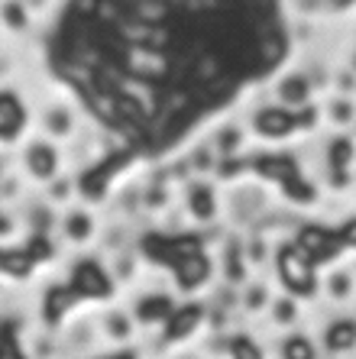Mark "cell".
I'll use <instances>...</instances> for the list:
<instances>
[{
    "instance_id": "obj_32",
    "label": "cell",
    "mask_w": 356,
    "mask_h": 359,
    "mask_svg": "<svg viewBox=\"0 0 356 359\" xmlns=\"http://www.w3.org/2000/svg\"><path fill=\"white\" fill-rule=\"evenodd\" d=\"M117 269H120V276H130V259H120V266Z\"/></svg>"
},
{
    "instance_id": "obj_23",
    "label": "cell",
    "mask_w": 356,
    "mask_h": 359,
    "mask_svg": "<svg viewBox=\"0 0 356 359\" xmlns=\"http://www.w3.org/2000/svg\"><path fill=\"white\" fill-rule=\"evenodd\" d=\"M350 288H353V278L343 276V272H337V276L331 278V294H334V298H347Z\"/></svg>"
},
{
    "instance_id": "obj_19",
    "label": "cell",
    "mask_w": 356,
    "mask_h": 359,
    "mask_svg": "<svg viewBox=\"0 0 356 359\" xmlns=\"http://www.w3.org/2000/svg\"><path fill=\"white\" fill-rule=\"evenodd\" d=\"M107 334L114 337V340H126V337H130V320H126V314H110Z\"/></svg>"
},
{
    "instance_id": "obj_2",
    "label": "cell",
    "mask_w": 356,
    "mask_h": 359,
    "mask_svg": "<svg viewBox=\"0 0 356 359\" xmlns=\"http://www.w3.org/2000/svg\"><path fill=\"white\" fill-rule=\"evenodd\" d=\"M72 288H75L81 298H107V294H114V282H110L107 272H104L94 259H84L75 266Z\"/></svg>"
},
{
    "instance_id": "obj_10",
    "label": "cell",
    "mask_w": 356,
    "mask_h": 359,
    "mask_svg": "<svg viewBox=\"0 0 356 359\" xmlns=\"http://www.w3.org/2000/svg\"><path fill=\"white\" fill-rule=\"evenodd\" d=\"M0 272H10V276H29L33 272V259H29V252H4V262H0Z\"/></svg>"
},
{
    "instance_id": "obj_14",
    "label": "cell",
    "mask_w": 356,
    "mask_h": 359,
    "mask_svg": "<svg viewBox=\"0 0 356 359\" xmlns=\"http://www.w3.org/2000/svg\"><path fill=\"white\" fill-rule=\"evenodd\" d=\"M227 350H230V356H233V359H263L259 346H256L253 340H249V337H233Z\"/></svg>"
},
{
    "instance_id": "obj_31",
    "label": "cell",
    "mask_w": 356,
    "mask_h": 359,
    "mask_svg": "<svg viewBox=\"0 0 356 359\" xmlns=\"http://www.w3.org/2000/svg\"><path fill=\"white\" fill-rule=\"evenodd\" d=\"M52 194H55V198H65L68 188H65V184H55V188H52Z\"/></svg>"
},
{
    "instance_id": "obj_24",
    "label": "cell",
    "mask_w": 356,
    "mask_h": 359,
    "mask_svg": "<svg viewBox=\"0 0 356 359\" xmlns=\"http://www.w3.org/2000/svg\"><path fill=\"white\" fill-rule=\"evenodd\" d=\"M263 304H265V288H259V285L256 288H249L246 292V308L256 311V308H263Z\"/></svg>"
},
{
    "instance_id": "obj_15",
    "label": "cell",
    "mask_w": 356,
    "mask_h": 359,
    "mask_svg": "<svg viewBox=\"0 0 356 359\" xmlns=\"http://www.w3.org/2000/svg\"><path fill=\"white\" fill-rule=\"evenodd\" d=\"M285 359H315V346L305 337H291L285 340Z\"/></svg>"
},
{
    "instance_id": "obj_4",
    "label": "cell",
    "mask_w": 356,
    "mask_h": 359,
    "mask_svg": "<svg viewBox=\"0 0 356 359\" xmlns=\"http://www.w3.org/2000/svg\"><path fill=\"white\" fill-rule=\"evenodd\" d=\"M172 272H175V282L188 292V288H198L201 282H207V276H211V262H207L204 252H195V256H185V259L175 262Z\"/></svg>"
},
{
    "instance_id": "obj_27",
    "label": "cell",
    "mask_w": 356,
    "mask_h": 359,
    "mask_svg": "<svg viewBox=\"0 0 356 359\" xmlns=\"http://www.w3.org/2000/svg\"><path fill=\"white\" fill-rule=\"evenodd\" d=\"M263 256H265V246H263V243H253V246H249V259H263Z\"/></svg>"
},
{
    "instance_id": "obj_22",
    "label": "cell",
    "mask_w": 356,
    "mask_h": 359,
    "mask_svg": "<svg viewBox=\"0 0 356 359\" xmlns=\"http://www.w3.org/2000/svg\"><path fill=\"white\" fill-rule=\"evenodd\" d=\"M295 318H298V308H295V301L291 298H285V301L275 304V320H279V324H291Z\"/></svg>"
},
{
    "instance_id": "obj_5",
    "label": "cell",
    "mask_w": 356,
    "mask_h": 359,
    "mask_svg": "<svg viewBox=\"0 0 356 359\" xmlns=\"http://www.w3.org/2000/svg\"><path fill=\"white\" fill-rule=\"evenodd\" d=\"M201 314H204V311L198 308V304H185V308H178V311H172V314H169V327H166V337L169 340H185V337L188 334H195V327L201 324Z\"/></svg>"
},
{
    "instance_id": "obj_30",
    "label": "cell",
    "mask_w": 356,
    "mask_h": 359,
    "mask_svg": "<svg viewBox=\"0 0 356 359\" xmlns=\"http://www.w3.org/2000/svg\"><path fill=\"white\" fill-rule=\"evenodd\" d=\"M10 226H13V224H10L7 217H0V236H7V233H10Z\"/></svg>"
},
{
    "instance_id": "obj_25",
    "label": "cell",
    "mask_w": 356,
    "mask_h": 359,
    "mask_svg": "<svg viewBox=\"0 0 356 359\" xmlns=\"http://www.w3.org/2000/svg\"><path fill=\"white\" fill-rule=\"evenodd\" d=\"M285 97H291V100H301V97H305V84H301L298 78H295V81H291V84H285Z\"/></svg>"
},
{
    "instance_id": "obj_13",
    "label": "cell",
    "mask_w": 356,
    "mask_h": 359,
    "mask_svg": "<svg viewBox=\"0 0 356 359\" xmlns=\"http://www.w3.org/2000/svg\"><path fill=\"white\" fill-rule=\"evenodd\" d=\"M65 233H68V240H88L91 236V217L88 214H72L68 217V224H65Z\"/></svg>"
},
{
    "instance_id": "obj_18",
    "label": "cell",
    "mask_w": 356,
    "mask_h": 359,
    "mask_svg": "<svg viewBox=\"0 0 356 359\" xmlns=\"http://www.w3.org/2000/svg\"><path fill=\"white\" fill-rule=\"evenodd\" d=\"M0 359H23L17 350V343H13V327H0Z\"/></svg>"
},
{
    "instance_id": "obj_28",
    "label": "cell",
    "mask_w": 356,
    "mask_h": 359,
    "mask_svg": "<svg viewBox=\"0 0 356 359\" xmlns=\"http://www.w3.org/2000/svg\"><path fill=\"white\" fill-rule=\"evenodd\" d=\"M52 126H55V130H65L68 117H65V114H55V117H52Z\"/></svg>"
},
{
    "instance_id": "obj_34",
    "label": "cell",
    "mask_w": 356,
    "mask_h": 359,
    "mask_svg": "<svg viewBox=\"0 0 356 359\" xmlns=\"http://www.w3.org/2000/svg\"><path fill=\"white\" fill-rule=\"evenodd\" d=\"M0 262H4V252H0Z\"/></svg>"
},
{
    "instance_id": "obj_1",
    "label": "cell",
    "mask_w": 356,
    "mask_h": 359,
    "mask_svg": "<svg viewBox=\"0 0 356 359\" xmlns=\"http://www.w3.org/2000/svg\"><path fill=\"white\" fill-rule=\"evenodd\" d=\"M279 276L295 294L315 292V262L308 259L298 246H282L279 250Z\"/></svg>"
},
{
    "instance_id": "obj_17",
    "label": "cell",
    "mask_w": 356,
    "mask_h": 359,
    "mask_svg": "<svg viewBox=\"0 0 356 359\" xmlns=\"http://www.w3.org/2000/svg\"><path fill=\"white\" fill-rule=\"evenodd\" d=\"M259 168H263L265 175H272V178H285L289 182L291 175H295V165L285 159H269V162H259Z\"/></svg>"
},
{
    "instance_id": "obj_11",
    "label": "cell",
    "mask_w": 356,
    "mask_h": 359,
    "mask_svg": "<svg viewBox=\"0 0 356 359\" xmlns=\"http://www.w3.org/2000/svg\"><path fill=\"white\" fill-rule=\"evenodd\" d=\"M29 168H33V175L49 178L52 172H55V156H52V149H46V146H36V149L29 152Z\"/></svg>"
},
{
    "instance_id": "obj_8",
    "label": "cell",
    "mask_w": 356,
    "mask_h": 359,
    "mask_svg": "<svg viewBox=\"0 0 356 359\" xmlns=\"http://www.w3.org/2000/svg\"><path fill=\"white\" fill-rule=\"evenodd\" d=\"M169 314H172V301H169L166 294H150V298H143L140 304H136V318H140L143 324L166 320Z\"/></svg>"
},
{
    "instance_id": "obj_29",
    "label": "cell",
    "mask_w": 356,
    "mask_h": 359,
    "mask_svg": "<svg viewBox=\"0 0 356 359\" xmlns=\"http://www.w3.org/2000/svg\"><path fill=\"white\" fill-rule=\"evenodd\" d=\"M36 224H39V230H42V226L49 224V214H46V210H36Z\"/></svg>"
},
{
    "instance_id": "obj_7",
    "label": "cell",
    "mask_w": 356,
    "mask_h": 359,
    "mask_svg": "<svg viewBox=\"0 0 356 359\" xmlns=\"http://www.w3.org/2000/svg\"><path fill=\"white\" fill-rule=\"evenodd\" d=\"M324 340H327V350H334V353L353 350V343H356V324H353V320H337V324L327 327Z\"/></svg>"
},
{
    "instance_id": "obj_12",
    "label": "cell",
    "mask_w": 356,
    "mask_h": 359,
    "mask_svg": "<svg viewBox=\"0 0 356 359\" xmlns=\"http://www.w3.org/2000/svg\"><path fill=\"white\" fill-rule=\"evenodd\" d=\"M243 276H246V269H243V250H240V243H230V246H227V278H230V282H243Z\"/></svg>"
},
{
    "instance_id": "obj_3",
    "label": "cell",
    "mask_w": 356,
    "mask_h": 359,
    "mask_svg": "<svg viewBox=\"0 0 356 359\" xmlns=\"http://www.w3.org/2000/svg\"><path fill=\"white\" fill-rule=\"evenodd\" d=\"M301 252H305L311 262H327V259H334L343 246H340V240L334 233H327V230H321V226H305L298 233V243H295Z\"/></svg>"
},
{
    "instance_id": "obj_9",
    "label": "cell",
    "mask_w": 356,
    "mask_h": 359,
    "mask_svg": "<svg viewBox=\"0 0 356 359\" xmlns=\"http://www.w3.org/2000/svg\"><path fill=\"white\" fill-rule=\"evenodd\" d=\"M188 208H191V214H195L198 220H211V217H214V210H217L214 191H211V188H204V184L191 188V194H188Z\"/></svg>"
},
{
    "instance_id": "obj_21",
    "label": "cell",
    "mask_w": 356,
    "mask_h": 359,
    "mask_svg": "<svg viewBox=\"0 0 356 359\" xmlns=\"http://www.w3.org/2000/svg\"><path fill=\"white\" fill-rule=\"evenodd\" d=\"M26 252H29V259H33V262H39V259H49V256H52V246H49V240H46L42 233H36Z\"/></svg>"
},
{
    "instance_id": "obj_20",
    "label": "cell",
    "mask_w": 356,
    "mask_h": 359,
    "mask_svg": "<svg viewBox=\"0 0 356 359\" xmlns=\"http://www.w3.org/2000/svg\"><path fill=\"white\" fill-rule=\"evenodd\" d=\"M285 194H289L291 201H298V204H308V201H315V188H308L305 182H291L285 184Z\"/></svg>"
},
{
    "instance_id": "obj_6",
    "label": "cell",
    "mask_w": 356,
    "mask_h": 359,
    "mask_svg": "<svg viewBox=\"0 0 356 359\" xmlns=\"http://www.w3.org/2000/svg\"><path fill=\"white\" fill-rule=\"evenodd\" d=\"M78 298H81V294H78L72 285H65V288H52V292L46 294V324L55 327L58 318H62Z\"/></svg>"
},
{
    "instance_id": "obj_16",
    "label": "cell",
    "mask_w": 356,
    "mask_h": 359,
    "mask_svg": "<svg viewBox=\"0 0 356 359\" xmlns=\"http://www.w3.org/2000/svg\"><path fill=\"white\" fill-rule=\"evenodd\" d=\"M259 126H263L269 136H282L289 130V117H285V114H263V117H259Z\"/></svg>"
},
{
    "instance_id": "obj_26",
    "label": "cell",
    "mask_w": 356,
    "mask_h": 359,
    "mask_svg": "<svg viewBox=\"0 0 356 359\" xmlns=\"http://www.w3.org/2000/svg\"><path fill=\"white\" fill-rule=\"evenodd\" d=\"M347 159H350V146L347 142H337V146H334V165H343Z\"/></svg>"
},
{
    "instance_id": "obj_33",
    "label": "cell",
    "mask_w": 356,
    "mask_h": 359,
    "mask_svg": "<svg viewBox=\"0 0 356 359\" xmlns=\"http://www.w3.org/2000/svg\"><path fill=\"white\" fill-rule=\"evenodd\" d=\"M110 359H136L133 353H120V356H110Z\"/></svg>"
}]
</instances>
